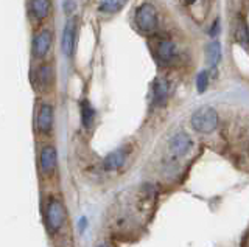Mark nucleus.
Instances as JSON below:
<instances>
[{
  "label": "nucleus",
  "instance_id": "6e6552de",
  "mask_svg": "<svg viewBox=\"0 0 249 247\" xmlns=\"http://www.w3.org/2000/svg\"><path fill=\"white\" fill-rule=\"evenodd\" d=\"M128 156V149L126 148H120V149H115L111 154H107L105 162H103V166L106 171H115L123 166L124 160H126Z\"/></svg>",
  "mask_w": 249,
  "mask_h": 247
},
{
  "label": "nucleus",
  "instance_id": "1a4fd4ad",
  "mask_svg": "<svg viewBox=\"0 0 249 247\" xmlns=\"http://www.w3.org/2000/svg\"><path fill=\"white\" fill-rule=\"evenodd\" d=\"M53 126V107L50 104H42L37 114V129L42 134H49Z\"/></svg>",
  "mask_w": 249,
  "mask_h": 247
},
{
  "label": "nucleus",
  "instance_id": "20e7f679",
  "mask_svg": "<svg viewBox=\"0 0 249 247\" xmlns=\"http://www.w3.org/2000/svg\"><path fill=\"white\" fill-rule=\"evenodd\" d=\"M192 148V138L185 132H178L173 138L170 140V151L173 156H185Z\"/></svg>",
  "mask_w": 249,
  "mask_h": 247
},
{
  "label": "nucleus",
  "instance_id": "f8f14e48",
  "mask_svg": "<svg viewBox=\"0 0 249 247\" xmlns=\"http://www.w3.org/2000/svg\"><path fill=\"white\" fill-rule=\"evenodd\" d=\"M154 104L163 106L168 97V84L165 80H158L154 84Z\"/></svg>",
  "mask_w": 249,
  "mask_h": 247
},
{
  "label": "nucleus",
  "instance_id": "aec40b11",
  "mask_svg": "<svg viewBox=\"0 0 249 247\" xmlns=\"http://www.w3.org/2000/svg\"><path fill=\"white\" fill-rule=\"evenodd\" d=\"M218 30H220V22L215 20V22H213V25L210 27V32H209V34L216 36V34H218Z\"/></svg>",
  "mask_w": 249,
  "mask_h": 247
},
{
  "label": "nucleus",
  "instance_id": "ddd939ff",
  "mask_svg": "<svg viewBox=\"0 0 249 247\" xmlns=\"http://www.w3.org/2000/svg\"><path fill=\"white\" fill-rule=\"evenodd\" d=\"M158 53H159V58L163 61V63H170V61L173 59L176 55V45L171 41H162L159 44Z\"/></svg>",
  "mask_w": 249,
  "mask_h": 247
},
{
  "label": "nucleus",
  "instance_id": "39448f33",
  "mask_svg": "<svg viewBox=\"0 0 249 247\" xmlns=\"http://www.w3.org/2000/svg\"><path fill=\"white\" fill-rule=\"evenodd\" d=\"M58 164V156H56V149L53 148L52 145L44 146L41 151V169L45 176H52L53 171L56 169Z\"/></svg>",
  "mask_w": 249,
  "mask_h": 247
},
{
  "label": "nucleus",
  "instance_id": "9d476101",
  "mask_svg": "<svg viewBox=\"0 0 249 247\" xmlns=\"http://www.w3.org/2000/svg\"><path fill=\"white\" fill-rule=\"evenodd\" d=\"M221 61V47L220 44L216 41L215 42H210L207 47H206V63L209 67L215 68Z\"/></svg>",
  "mask_w": 249,
  "mask_h": 247
},
{
  "label": "nucleus",
  "instance_id": "f257e3e1",
  "mask_svg": "<svg viewBox=\"0 0 249 247\" xmlns=\"http://www.w3.org/2000/svg\"><path fill=\"white\" fill-rule=\"evenodd\" d=\"M192 126L195 131H198L201 134H210L213 132L218 126V114L213 107H199L198 111H195L192 115Z\"/></svg>",
  "mask_w": 249,
  "mask_h": 247
},
{
  "label": "nucleus",
  "instance_id": "412c9836",
  "mask_svg": "<svg viewBox=\"0 0 249 247\" xmlns=\"http://www.w3.org/2000/svg\"><path fill=\"white\" fill-rule=\"evenodd\" d=\"M184 2H185L187 5H192V3H195V2H196V0H184Z\"/></svg>",
  "mask_w": 249,
  "mask_h": 247
},
{
  "label": "nucleus",
  "instance_id": "7ed1b4c3",
  "mask_svg": "<svg viewBox=\"0 0 249 247\" xmlns=\"http://www.w3.org/2000/svg\"><path fill=\"white\" fill-rule=\"evenodd\" d=\"M66 222V207L61 200L52 198L47 204V226L53 231L59 230Z\"/></svg>",
  "mask_w": 249,
  "mask_h": 247
},
{
  "label": "nucleus",
  "instance_id": "423d86ee",
  "mask_svg": "<svg viewBox=\"0 0 249 247\" xmlns=\"http://www.w3.org/2000/svg\"><path fill=\"white\" fill-rule=\"evenodd\" d=\"M53 36L50 30H42L33 41V53L36 58H44L52 47Z\"/></svg>",
  "mask_w": 249,
  "mask_h": 247
},
{
  "label": "nucleus",
  "instance_id": "a211bd4d",
  "mask_svg": "<svg viewBox=\"0 0 249 247\" xmlns=\"http://www.w3.org/2000/svg\"><path fill=\"white\" fill-rule=\"evenodd\" d=\"M207 86H209V73L207 72L198 73V76H196V89H198L199 94H202V92L207 89Z\"/></svg>",
  "mask_w": 249,
  "mask_h": 247
},
{
  "label": "nucleus",
  "instance_id": "f03ea898",
  "mask_svg": "<svg viewBox=\"0 0 249 247\" xmlns=\"http://www.w3.org/2000/svg\"><path fill=\"white\" fill-rule=\"evenodd\" d=\"M136 24L143 33H151L158 27V11L151 3H143L136 13Z\"/></svg>",
  "mask_w": 249,
  "mask_h": 247
},
{
  "label": "nucleus",
  "instance_id": "4468645a",
  "mask_svg": "<svg viewBox=\"0 0 249 247\" xmlns=\"http://www.w3.org/2000/svg\"><path fill=\"white\" fill-rule=\"evenodd\" d=\"M126 2L128 0H100L98 8L103 13H117L126 5Z\"/></svg>",
  "mask_w": 249,
  "mask_h": 247
},
{
  "label": "nucleus",
  "instance_id": "4be33fe9",
  "mask_svg": "<svg viewBox=\"0 0 249 247\" xmlns=\"http://www.w3.org/2000/svg\"><path fill=\"white\" fill-rule=\"evenodd\" d=\"M98 247H107L106 244H101V246H98Z\"/></svg>",
  "mask_w": 249,
  "mask_h": 247
},
{
  "label": "nucleus",
  "instance_id": "9b49d317",
  "mask_svg": "<svg viewBox=\"0 0 249 247\" xmlns=\"http://www.w3.org/2000/svg\"><path fill=\"white\" fill-rule=\"evenodd\" d=\"M30 8L37 20L45 19L50 13V0H31Z\"/></svg>",
  "mask_w": 249,
  "mask_h": 247
},
{
  "label": "nucleus",
  "instance_id": "dca6fc26",
  "mask_svg": "<svg viewBox=\"0 0 249 247\" xmlns=\"http://www.w3.org/2000/svg\"><path fill=\"white\" fill-rule=\"evenodd\" d=\"M237 41L243 45V47L249 49V28L243 20L238 22L237 27Z\"/></svg>",
  "mask_w": 249,
  "mask_h": 247
},
{
  "label": "nucleus",
  "instance_id": "2eb2a0df",
  "mask_svg": "<svg viewBox=\"0 0 249 247\" xmlns=\"http://www.w3.org/2000/svg\"><path fill=\"white\" fill-rule=\"evenodd\" d=\"M81 120L86 128H89L93 123V120H95V111H93V107L90 106L89 101H83L81 104Z\"/></svg>",
  "mask_w": 249,
  "mask_h": 247
},
{
  "label": "nucleus",
  "instance_id": "0eeeda50",
  "mask_svg": "<svg viewBox=\"0 0 249 247\" xmlns=\"http://www.w3.org/2000/svg\"><path fill=\"white\" fill-rule=\"evenodd\" d=\"M75 32H76V22L75 19H69L62 33V51L66 56H72L75 47Z\"/></svg>",
  "mask_w": 249,
  "mask_h": 247
},
{
  "label": "nucleus",
  "instance_id": "f3484780",
  "mask_svg": "<svg viewBox=\"0 0 249 247\" xmlns=\"http://www.w3.org/2000/svg\"><path fill=\"white\" fill-rule=\"evenodd\" d=\"M37 78H39V84H41L42 89L49 87L50 82H52V67L50 66H42L41 68H39Z\"/></svg>",
  "mask_w": 249,
  "mask_h": 247
},
{
  "label": "nucleus",
  "instance_id": "6ab92c4d",
  "mask_svg": "<svg viewBox=\"0 0 249 247\" xmlns=\"http://www.w3.org/2000/svg\"><path fill=\"white\" fill-rule=\"evenodd\" d=\"M75 10V0H64V11L66 14H72Z\"/></svg>",
  "mask_w": 249,
  "mask_h": 247
}]
</instances>
